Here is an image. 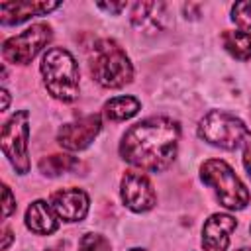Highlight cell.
Segmentation results:
<instances>
[{
  "label": "cell",
  "instance_id": "cb8c5ba5",
  "mask_svg": "<svg viewBox=\"0 0 251 251\" xmlns=\"http://www.w3.org/2000/svg\"><path fill=\"white\" fill-rule=\"evenodd\" d=\"M129 251H145V249H129Z\"/></svg>",
  "mask_w": 251,
  "mask_h": 251
},
{
  "label": "cell",
  "instance_id": "ffe728a7",
  "mask_svg": "<svg viewBox=\"0 0 251 251\" xmlns=\"http://www.w3.org/2000/svg\"><path fill=\"white\" fill-rule=\"evenodd\" d=\"M98 8H102V10H108V12H114V14H118V12H122L124 8H126V2H118V4H98Z\"/></svg>",
  "mask_w": 251,
  "mask_h": 251
},
{
  "label": "cell",
  "instance_id": "e0dca14e",
  "mask_svg": "<svg viewBox=\"0 0 251 251\" xmlns=\"http://www.w3.org/2000/svg\"><path fill=\"white\" fill-rule=\"evenodd\" d=\"M231 20L243 27V29H251V2H235L233 10H231Z\"/></svg>",
  "mask_w": 251,
  "mask_h": 251
},
{
  "label": "cell",
  "instance_id": "ba28073f",
  "mask_svg": "<svg viewBox=\"0 0 251 251\" xmlns=\"http://www.w3.org/2000/svg\"><path fill=\"white\" fill-rule=\"evenodd\" d=\"M100 127H102L100 116L90 114V116L78 118L71 124H65L57 133V141L61 147H65L69 151H82L94 141Z\"/></svg>",
  "mask_w": 251,
  "mask_h": 251
},
{
  "label": "cell",
  "instance_id": "7402d4cb",
  "mask_svg": "<svg viewBox=\"0 0 251 251\" xmlns=\"http://www.w3.org/2000/svg\"><path fill=\"white\" fill-rule=\"evenodd\" d=\"M10 241H12V231H10L8 227H4V241H2V249H4V251L8 249Z\"/></svg>",
  "mask_w": 251,
  "mask_h": 251
},
{
  "label": "cell",
  "instance_id": "8992f818",
  "mask_svg": "<svg viewBox=\"0 0 251 251\" xmlns=\"http://www.w3.org/2000/svg\"><path fill=\"white\" fill-rule=\"evenodd\" d=\"M27 137H29L27 112L22 110L16 112L2 127V151L20 175H25L29 171Z\"/></svg>",
  "mask_w": 251,
  "mask_h": 251
},
{
  "label": "cell",
  "instance_id": "d4e9b609",
  "mask_svg": "<svg viewBox=\"0 0 251 251\" xmlns=\"http://www.w3.org/2000/svg\"><path fill=\"white\" fill-rule=\"evenodd\" d=\"M237 251H251V249H237Z\"/></svg>",
  "mask_w": 251,
  "mask_h": 251
},
{
  "label": "cell",
  "instance_id": "44dd1931",
  "mask_svg": "<svg viewBox=\"0 0 251 251\" xmlns=\"http://www.w3.org/2000/svg\"><path fill=\"white\" fill-rule=\"evenodd\" d=\"M243 165H245V169H247V173H249V176H251V143L245 145V151H243Z\"/></svg>",
  "mask_w": 251,
  "mask_h": 251
},
{
  "label": "cell",
  "instance_id": "5b68a950",
  "mask_svg": "<svg viewBox=\"0 0 251 251\" xmlns=\"http://www.w3.org/2000/svg\"><path fill=\"white\" fill-rule=\"evenodd\" d=\"M198 135L222 149H237L251 143V131L247 129V126L235 116L222 110H212L202 118Z\"/></svg>",
  "mask_w": 251,
  "mask_h": 251
},
{
  "label": "cell",
  "instance_id": "7a4b0ae2",
  "mask_svg": "<svg viewBox=\"0 0 251 251\" xmlns=\"http://www.w3.org/2000/svg\"><path fill=\"white\" fill-rule=\"evenodd\" d=\"M90 73L106 88H120L133 76L126 51L114 39H100L90 49Z\"/></svg>",
  "mask_w": 251,
  "mask_h": 251
},
{
  "label": "cell",
  "instance_id": "2e32d148",
  "mask_svg": "<svg viewBox=\"0 0 251 251\" xmlns=\"http://www.w3.org/2000/svg\"><path fill=\"white\" fill-rule=\"evenodd\" d=\"M76 165H78L76 157H71V155H49V157H43L39 161V171L43 175H47V176H57V175L73 171Z\"/></svg>",
  "mask_w": 251,
  "mask_h": 251
},
{
  "label": "cell",
  "instance_id": "4fadbf2b",
  "mask_svg": "<svg viewBox=\"0 0 251 251\" xmlns=\"http://www.w3.org/2000/svg\"><path fill=\"white\" fill-rule=\"evenodd\" d=\"M53 212H55L53 206H49L43 200H35L33 204H29L25 212V226L37 235H49L59 226Z\"/></svg>",
  "mask_w": 251,
  "mask_h": 251
},
{
  "label": "cell",
  "instance_id": "8fae6325",
  "mask_svg": "<svg viewBox=\"0 0 251 251\" xmlns=\"http://www.w3.org/2000/svg\"><path fill=\"white\" fill-rule=\"evenodd\" d=\"M235 218L227 214H214L206 220L202 227V247L204 251H226L229 245V233L235 229Z\"/></svg>",
  "mask_w": 251,
  "mask_h": 251
},
{
  "label": "cell",
  "instance_id": "484cf974",
  "mask_svg": "<svg viewBox=\"0 0 251 251\" xmlns=\"http://www.w3.org/2000/svg\"><path fill=\"white\" fill-rule=\"evenodd\" d=\"M49 251H57V249H49Z\"/></svg>",
  "mask_w": 251,
  "mask_h": 251
},
{
  "label": "cell",
  "instance_id": "603a6c76",
  "mask_svg": "<svg viewBox=\"0 0 251 251\" xmlns=\"http://www.w3.org/2000/svg\"><path fill=\"white\" fill-rule=\"evenodd\" d=\"M2 98H4V104H2V110H8V90H2Z\"/></svg>",
  "mask_w": 251,
  "mask_h": 251
},
{
  "label": "cell",
  "instance_id": "52a82bcc",
  "mask_svg": "<svg viewBox=\"0 0 251 251\" xmlns=\"http://www.w3.org/2000/svg\"><path fill=\"white\" fill-rule=\"evenodd\" d=\"M51 39V25L49 24H35L4 41L2 55L8 63L14 65H27Z\"/></svg>",
  "mask_w": 251,
  "mask_h": 251
},
{
  "label": "cell",
  "instance_id": "3957f363",
  "mask_svg": "<svg viewBox=\"0 0 251 251\" xmlns=\"http://www.w3.org/2000/svg\"><path fill=\"white\" fill-rule=\"evenodd\" d=\"M41 73L49 94L61 102H73L78 96V67L75 57L63 49L53 47L43 55Z\"/></svg>",
  "mask_w": 251,
  "mask_h": 251
},
{
  "label": "cell",
  "instance_id": "9c48e42d",
  "mask_svg": "<svg viewBox=\"0 0 251 251\" xmlns=\"http://www.w3.org/2000/svg\"><path fill=\"white\" fill-rule=\"evenodd\" d=\"M122 200L133 212H147L155 206L157 196L145 175L127 171L122 178Z\"/></svg>",
  "mask_w": 251,
  "mask_h": 251
},
{
  "label": "cell",
  "instance_id": "277c9868",
  "mask_svg": "<svg viewBox=\"0 0 251 251\" xmlns=\"http://www.w3.org/2000/svg\"><path fill=\"white\" fill-rule=\"evenodd\" d=\"M202 180L216 190V196L222 206L229 210H241L249 202V192L245 184L237 178L233 169L222 159H210L200 169Z\"/></svg>",
  "mask_w": 251,
  "mask_h": 251
},
{
  "label": "cell",
  "instance_id": "5bb4252c",
  "mask_svg": "<svg viewBox=\"0 0 251 251\" xmlns=\"http://www.w3.org/2000/svg\"><path fill=\"white\" fill-rule=\"evenodd\" d=\"M139 110V102L133 96H116L112 100H108L104 104V114L108 120L120 122V120H127L131 116H135Z\"/></svg>",
  "mask_w": 251,
  "mask_h": 251
},
{
  "label": "cell",
  "instance_id": "ac0fdd59",
  "mask_svg": "<svg viewBox=\"0 0 251 251\" xmlns=\"http://www.w3.org/2000/svg\"><path fill=\"white\" fill-rule=\"evenodd\" d=\"M78 251H110V243L98 233H86L78 243Z\"/></svg>",
  "mask_w": 251,
  "mask_h": 251
},
{
  "label": "cell",
  "instance_id": "30bf717a",
  "mask_svg": "<svg viewBox=\"0 0 251 251\" xmlns=\"http://www.w3.org/2000/svg\"><path fill=\"white\" fill-rule=\"evenodd\" d=\"M51 206L59 218L67 222H80L88 212V196L80 188H63L53 192Z\"/></svg>",
  "mask_w": 251,
  "mask_h": 251
},
{
  "label": "cell",
  "instance_id": "9a60e30c",
  "mask_svg": "<svg viewBox=\"0 0 251 251\" xmlns=\"http://www.w3.org/2000/svg\"><path fill=\"white\" fill-rule=\"evenodd\" d=\"M222 43L235 59H239V61L251 59V33H247V31H224Z\"/></svg>",
  "mask_w": 251,
  "mask_h": 251
},
{
  "label": "cell",
  "instance_id": "d6986e66",
  "mask_svg": "<svg viewBox=\"0 0 251 251\" xmlns=\"http://www.w3.org/2000/svg\"><path fill=\"white\" fill-rule=\"evenodd\" d=\"M14 210H16V200L12 198L10 188L4 184V218H8V216H10Z\"/></svg>",
  "mask_w": 251,
  "mask_h": 251
},
{
  "label": "cell",
  "instance_id": "6da1fadb",
  "mask_svg": "<svg viewBox=\"0 0 251 251\" xmlns=\"http://www.w3.org/2000/svg\"><path fill=\"white\" fill-rule=\"evenodd\" d=\"M178 133L180 129L175 120L163 116L147 118L126 131L120 153L129 165L157 173L173 163Z\"/></svg>",
  "mask_w": 251,
  "mask_h": 251
},
{
  "label": "cell",
  "instance_id": "7c38bea8",
  "mask_svg": "<svg viewBox=\"0 0 251 251\" xmlns=\"http://www.w3.org/2000/svg\"><path fill=\"white\" fill-rule=\"evenodd\" d=\"M57 6H59V2H29V0L2 2L0 4V20L4 25H12V24H20L31 16H43L51 10H55Z\"/></svg>",
  "mask_w": 251,
  "mask_h": 251
}]
</instances>
